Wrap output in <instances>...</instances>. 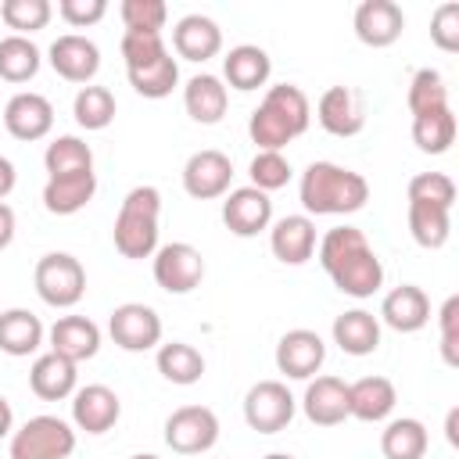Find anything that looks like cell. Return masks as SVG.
Wrapping results in <instances>:
<instances>
[{
    "label": "cell",
    "mask_w": 459,
    "mask_h": 459,
    "mask_svg": "<svg viewBox=\"0 0 459 459\" xmlns=\"http://www.w3.org/2000/svg\"><path fill=\"white\" fill-rule=\"evenodd\" d=\"M57 14L72 25V29H90L108 14V0H61Z\"/></svg>",
    "instance_id": "47"
},
{
    "label": "cell",
    "mask_w": 459,
    "mask_h": 459,
    "mask_svg": "<svg viewBox=\"0 0 459 459\" xmlns=\"http://www.w3.org/2000/svg\"><path fill=\"white\" fill-rule=\"evenodd\" d=\"M312 122V104L301 86L276 82L265 90L262 104L247 118V136L258 151H283L290 140H298Z\"/></svg>",
    "instance_id": "2"
},
{
    "label": "cell",
    "mask_w": 459,
    "mask_h": 459,
    "mask_svg": "<svg viewBox=\"0 0 459 459\" xmlns=\"http://www.w3.org/2000/svg\"><path fill=\"white\" fill-rule=\"evenodd\" d=\"M97 194V172H72V176H47L43 183V208L50 215H75Z\"/></svg>",
    "instance_id": "27"
},
{
    "label": "cell",
    "mask_w": 459,
    "mask_h": 459,
    "mask_svg": "<svg viewBox=\"0 0 459 459\" xmlns=\"http://www.w3.org/2000/svg\"><path fill=\"white\" fill-rule=\"evenodd\" d=\"M47 330L36 312L29 308H7L0 312V351L11 359H29L39 351Z\"/></svg>",
    "instance_id": "30"
},
{
    "label": "cell",
    "mask_w": 459,
    "mask_h": 459,
    "mask_svg": "<svg viewBox=\"0 0 459 459\" xmlns=\"http://www.w3.org/2000/svg\"><path fill=\"white\" fill-rule=\"evenodd\" d=\"M459 409H448V420H445V434H448V445H459Z\"/></svg>",
    "instance_id": "51"
},
{
    "label": "cell",
    "mask_w": 459,
    "mask_h": 459,
    "mask_svg": "<svg viewBox=\"0 0 459 459\" xmlns=\"http://www.w3.org/2000/svg\"><path fill=\"white\" fill-rule=\"evenodd\" d=\"M262 459H294L290 452H269V455H262Z\"/></svg>",
    "instance_id": "52"
},
{
    "label": "cell",
    "mask_w": 459,
    "mask_h": 459,
    "mask_svg": "<svg viewBox=\"0 0 459 459\" xmlns=\"http://www.w3.org/2000/svg\"><path fill=\"white\" fill-rule=\"evenodd\" d=\"M118 18H122L126 32H161L169 7L161 0H122Z\"/></svg>",
    "instance_id": "42"
},
{
    "label": "cell",
    "mask_w": 459,
    "mask_h": 459,
    "mask_svg": "<svg viewBox=\"0 0 459 459\" xmlns=\"http://www.w3.org/2000/svg\"><path fill=\"white\" fill-rule=\"evenodd\" d=\"M183 108H186V115H190L194 122L215 126V122H222V115H226V108H230V90H226V82H222L219 75L197 72V75H190L186 86H183Z\"/></svg>",
    "instance_id": "25"
},
{
    "label": "cell",
    "mask_w": 459,
    "mask_h": 459,
    "mask_svg": "<svg viewBox=\"0 0 459 459\" xmlns=\"http://www.w3.org/2000/svg\"><path fill=\"white\" fill-rule=\"evenodd\" d=\"M126 75H129V86H133L140 97L161 100V97H169V93L176 90V82H179V65H176L172 54H161V57L151 61V65L126 68Z\"/></svg>",
    "instance_id": "36"
},
{
    "label": "cell",
    "mask_w": 459,
    "mask_h": 459,
    "mask_svg": "<svg viewBox=\"0 0 459 459\" xmlns=\"http://www.w3.org/2000/svg\"><path fill=\"white\" fill-rule=\"evenodd\" d=\"M455 129H459L455 126V111L452 108H437V111H427V115L412 118V143L423 154H445L455 143Z\"/></svg>",
    "instance_id": "35"
},
{
    "label": "cell",
    "mask_w": 459,
    "mask_h": 459,
    "mask_svg": "<svg viewBox=\"0 0 459 459\" xmlns=\"http://www.w3.org/2000/svg\"><path fill=\"white\" fill-rule=\"evenodd\" d=\"M319 265L348 298H373L384 287V262L359 226H333L319 240Z\"/></svg>",
    "instance_id": "1"
},
{
    "label": "cell",
    "mask_w": 459,
    "mask_h": 459,
    "mask_svg": "<svg viewBox=\"0 0 459 459\" xmlns=\"http://www.w3.org/2000/svg\"><path fill=\"white\" fill-rule=\"evenodd\" d=\"M430 445L427 427L416 416H398L387 420V427L380 430V452L384 459H423Z\"/></svg>",
    "instance_id": "31"
},
{
    "label": "cell",
    "mask_w": 459,
    "mask_h": 459,
    "mask_svg": "<svg viewBox=\"0 0 459 459\" xmlns=\"http://www.w3.org/2000/svg\"><path fill=\"white\" fill-rule=\"evenodd\" d=\"M219 441V416L208 405H179L165 420V445L179 455H201Z\"/></svg>",
    "instance_id": "9"
},
{
    "label": "cell",
    "mask_w": 459,
    "mask_h": 459,
    "mask_svg": "<svg viewBox=\"0 0 459 459\" xmlns=\"http://www.w3.org/2000/svg\"><path fill=\"white\" fill-rule=\"evenodd\" d=\"M4 129L14 140H43L54 129V104L36 93V90H18L7 104H4Z\"/></svg>",
    "instance_id": "15"
},
{
    "label": "cell",
    "mask_w": 459,
    "mask_h": 459,
    "mask_svg": "<svg viewBox=\"0 0 459 459\" xmlns=\"http://www.w3.org/2000/svg\"><path fill=\"white\" fill-rule=\"evenodd\" d=\"M247 176H251V186H255V190L273 194V190H280V186L290 183L294 169H290V161L283 158V151H258V154L251 158V165H247Z\"/></svg>",
    "instance_id": "41"
},
{
    "label": "cell",
    "mask_w": 459,
    "mask_h": 459,
    "mask_svg": "<svg viewBox=\"0 0 459 459\" xmlns=\"http://www.w3.org/2000/svg\"><path fill=\"white\" fill-rule=\"evenodd\" d=\"M269 247L283 265H305L316 255V222L308 215H283L269 226Z\"/></svg>",
    "instance_id": "23"
},
{
    "label": "cell",
    "mask_w": 459,
    "mask_h": 459,
    "mask_svg": "<svg viewBox=\"0 0 459 459\" xmlns=\"http://www.w3.org/2000/svg\"><path fill=\"white\" fill-rule=\"evenodd\" d=\"M122 416V402L108 384H86L72 394V423L86 434H108Z\"/></svg>",
    "instance_id": "17"
},
{
    "label": "cell",
    "mask_w": 459,
    "mask_h": 459,
    "mask_svg": "<svg viewBox=\"0 0 459 459\" xmlns=\"http://www.w3.org/2000/svg\"><path fill=\"white\" fill-rule=\"evenodd\" d=\"M47 176H72V172H93V151L79 136H54L43 151Z\"/></svg>",
    "instance_id": "38"
},
{
    "label": "cell",
    "mask_w": 459,
    "mask_h": 459,
    "mask_svg": "<svg viewBox=\"0 0 459 459\" xmlns=\"http://www.w3.org/2000/svg\"><path fill=\"white\" fill-rule=\"evenodd\" d=\"M75 384H79V373H75V362L47 351V355H36L32 369H29V387L36 398L43 402H65L75 394Z\"/></svg>",
    "instance_id": "28"
},
{
    "label": "cell",
    "mask_w": 459,
    "mask_h": 459,
    "mask_svg": "<svg viewBox=\"0 0 459 459\" xmlns=\"http://www.w3.org/2000/svg\"><path fill=\"white\" fill-rule=\"evenodd\" d=\"M294 412H298V402H294V394L287 391L283 380H258L244 394V420L258 434H280V430H287L290 420H294Z\"/></svg>",
    "instance_id": "7"
},
{
    "label": "cell",
    "mask_w": 459,
    "mask_h": 459,
    "mask_svg": "<svg viewBox=\"0 0 459 459\" xmlns=\"http://www.w3.org/2000/svg\"><path fill=\"white\" fill-rule=\"evenodd\" d=\"M50 0H4L0 4V18L7 29H14V36H29L50 25Z\"/></svg>",
    "instance_id": "40"
},
{
    "label": "cell",
    "mask_w": 459,
    "mask_h": 459,
    "mask_svg": "<svg viewBox=\"0 0 459 459\" xmlns=\"http://www.w3.org/2000/svg\"><path fill=\"white\" fill-rule=\"evenodd\" d=\"M129 459H158L154 452H136V455H129Z\"/></svg>",
    "instance_id": "53"
},
{
    "label": "cell",
    "mask_w": 459,
    "mask_h": 459,
    "mask_svg": "<svg viewBox=\"0 0 459 459\" xmlns=\"http://www.w3.org/2000/svg\"><path fill=\"white\" fill-rule=\"evenodd\" d=\"M380 319L398 333H416L430 323V298L416 283H398L380 301Z\"/></svg>",
    "instance_id": "19"
},
{
    "label": "cell",
    "mask_w": 459,
    "mask_h": 459,
    "mask_svg": "<svg viewBox=\"0 0 459 459\" xmlns=\"http://www.w3.org/2000/svg\"><path fill=\"white\" fill-rule=\"evenodd\" d=\"M430 39L434 47H441L445 54L459 50V4H437L430 14Z\"/></svg>",
    "instance_id": "45"
},
{
    "label": "cell",
    "mask_w": 459,
    "mask_h": 459,
    "mask_svg": "<svg viewBox=\"0 0 459 459\" xmlns=\"http://www.w3.org/2000/svg\"><path fill=\"white\" fill-rule=\"evenodd\" d=\"M269 75H273V57L258 43H237L222 57V82H226V90L233 86L240 93H251V90L265 86Z\"/></svg>",
    "instance_id": "22"
},
{
    "label": "cell",
    "mask_w": 459,
    "mask_h": 459,
    "mask_svg": "<svg viewBox=\"0 0 459 459\" xmlns=\"http://www.w3.org/2000/svg\"><path fill=\"white\" fill-rule=\"evenodd\" d=\"M409 233L420 247L437 251L452 237V212L437 208V204H427V201H409Z\"/></svg>",
    "instance_id": "33"
},
{
    "label": "cell",
    "mask_w": 459,
    "mask_h": 459,
    "mask_svg": "<svg viewBox=\"0 0 459 459\" xmlns=\"http://www.w3.org/2000/svg\"><path fill=\"white\" fill-rule=\"evenodd\" d=\"M298 197L305 215H351L359 208H366L369 201V183L362 172L337 165V161H312L301 172L298 183Z\"/></svg>",
    "instance_id": "3"
},
{
    "label": "cell",
    "mask_w": 459,
    "mask_h": 459,
    "mask_svg": "<svg viewBox=\"0 0 459 459\" xmlns=\"http://www.w3.org/2000/svg\"><path fill=\"white\" fill-rule=\"evenodd\" d=\"M108 333L122 351H151L161 344V316L143 301H126L111 308Z\"/></svg>",
    "instance_id": "10"
},
{
    "label": "cell",
    "mask_w": 459,
    "mask_h": 459,
    "mask_svg": "<svg viewBox=\"0 0 459 459\" xmlns=\"http://www.w3.org/2000/svg\"><path fill=\"white\" fill-rule=\"evenodd\" d=\"M172 47L183 61H208L222 50V29L208 14H183L172 29Z\"/></svg>",
    "instance_id": "24"
},
{
    "label": "cell",
    "mask_w": 459,
    "mask_h": 459,
    "mask_svg": "<svg viewBox=\"0 0 459 459\" xmlns=\"http://www.w3.org/2000/svg\"><path fill=\"white\" fill-rule=\"evenodd\" d=\"M39 65H43V54L29 36H14L11 32V36L0 39V79L4 82L22 86V82L36 79Z\"/></svg>",
    "instance_id": "34"
},
{
    "label": "cell",
    "mask_w": 459,
    "mask_h": 459,
    "mask_svg": "<svg viewBox=\"0 0 459 459\" xmlns=\"http://www.w3.org/2000/svg\"><path fill=\"white\" fill-rule=\"evenodd\" d=\"M47 61L50 68L65 79V82H79V86H90L93 75L100 72V47L82 36V32H65L50 43L47 50Z\"/></svg>",
    "instance_id": "12"
},
{
    "label": "cell",
    "mask_w": 459,
    "mask_h": 459,
    "mask_svg": "<svg viewBox=\"0 0 459 459\" xmlns=\"http://www.w3.org/2000/svg\"><path fill=\"white\" fill-rule=\"evenodd\" d=\"M351 25L366 47H391L405 32V11L394 0H362Z\"/></svg>",
    "instance_id": "18"
},
{
    "label": "cell",
    "mask_w": 459,
    "mask_h": 459,
    "mask_svg": "<svg viewBox=\"0 0 459 459\" xmlns=\"http://www.w3.org/2000/svg\"><path fill=\"white\" fill-rule=\"evenodd\" d=\"M115 111H118V104H115V93L108 90V86H79V93H75V100H72V115H75V122L82 126V129H90V133H97V129H108L111 122H115Z\"/></svg>",
    "instance_id": "37"
},
{
    "label": "cell",
    "mask_w": 459,
    "mask_h": 459,
    "mask_svg": "<svg viewBox=\"0 0 459 459\" xmlns=\"http://www.w3.org/2000/svg\"><path fill=\"white\" fill-rule=\"evenodd\" d=\"M14 434V409H11V402L0 394V437H11Z\"/></svg>",
    "instance_id": "50"
},
{
    "label": "cell",
    "mask_w": 459,
    "mask_h": 459,
    "mask_svg": "<svg viewBox=\"0 0 459 459\" xmlns=\"http://www.w3.org/2000/svg\"><path fill=\"white\" fill-rule=\"evenodd\" d=\"M32 283L50 308H72L86 294V269L68 251H47L32 269Z\"/></svg>",
    "instance_id": "6"
},
{
    "label": "cell",
    "mask_w": 459,
    "mask_h": 459,
    "mask_svg": "<svg viewBox=\"0 0 459 459\" xmlns=\"http://www.w3.org/2000/svg\"><path fill=\"white\" fill-rule=\"evenodd\" d=\"M437 326H441V359L448 366H459V294L445 298L437 312Z\"/></svg>",
    "instance_id": "46"
},
{
    "label": "cell",
    "mask_w": 459,
    "mask_h": 459,
    "mask_svg": "<svg viewBox=\"0 0 459 459\" xmlns=\"http://www.w3.org/2000/svg\"><path fill=\"white\" fill-rule=\"evenodd\" d=\"M158 373L169 380V384H179V387H190L204 377V355L186 344V341H169V344H158Z\"/></svg>",
    "instance_id": "32"
},
{
    "label": "cell",
    "mask_w": 459,
    "mask_h": 459,
    "mask_svg": "<svg viewBox=\"0 0 459 459\" xmlns=\"http://www.w3.org/2000/svg\"><path fill=\"white\" fill-rule=\"evenodd\" d=\"M158 219H161V190L151 183L133 186L115 215V230H111L115 251L133 262L151 258L158 251Z\"/></svg>",
    "instance_id": "4"
},
{
    "label": "cell",
    "mask_w": 459,
    "mask_h": 459,
    "mask_svg": "<svg viewBox=\"0 0 459 459\" xmlns=\"http://www.w3.org/2000/svg\"><path fill=\"white\" fill-rule=\"evenodd\" d=\"M222 222L233 237H258L262 230L273 226V201L269 194L255 190V186H237L226 194L222 201Z\"/></svg>",
    "instance_id": "16"
},
{
    "label": "cell",
    "mask_w": 459,
    "mask_h": 459,
    "mask_svg": "<svg viewBox=\"0 0 459 459\" xmlns=\"http://www.w3.org/2000/svg\"><path fill=\"white\" fill-rule=\"evenodd\" d=\"M14 230H18V219H14V208L7 201H0V251L11 247L14 240Z\"/></svg>",
    "instance_id": "48"
},
{
    "label": "cell",
    "mask_w": 459,
    "mask_h": 459,
    "mask_svg": "<svg viewBox=\"0 0 459 459\" xmlns=\"http://www.w3.org/2000/svg\"><path fill=\"white\" fill-rule=\"evenodd\" d=\"M75 452V427L61 416H29L11 434V459H68Z\"/></svg>",
    "instance_id": "5"
},
{
    "label": "cell",
    "mask_w": 459,
    "mask_h": 459,
    "mask_svg": "<svg viewBox=\"0 0 459 459\" xmlns=\"http://www.w3.org/2000/svg\"><path fill=\"white\" fill-rule=\"evenodd\" d=\"M161 54H169L161 32H122V57H126V68L151 65V61H158Z\"/></svg>",
    "instance_id": "44"
},
{
    "label": "cell",
    "mask_w": 459,
    "mask_h": 459,
    "mask_svg": "<svg viewBox=\"0 0 459 459\" xmlns=\"http://www.w3.org/2000/svg\"><path fill=\"white\" fill-rule=\"evenodd\" d=\"M230 183H233V161H230V154H222L215 147L194 151L186 158V165H183V190L194 201L226 197L230 194Z\"/></svg>",
    "instance_id": "11"
},
{
    "label": "cell",
    "mask_w": 459,
    "mask_h": 459,
    "mask_svg": "<svg viewBox=\"0 0 459 459\" xmlns=\"http://www.w3.org/2000/svg\"><path fill=\"white\" fill-rule=\"evenodd\" d=\"M326 362V344L316 330H287L280 341H276V369L287 377V380H312Z\"/></svg>",
    "instance_id": "13"
},
{
    "label": "cell",
    "mask_w": 459,
    "mask_h": 459,
    "mask_svg": "<svg viewBox=\"0 0 459 459\" xmlns=\"http://www.w3.org/2000/svg\"><path fill=\"white\" fill-rule=\"evenodd\" d=\"M409 201H427V204H437V208H448L452 212V204H455V183L445 172H416L409 179Z\"/></svg>",
    "instance_id": "43"
},
{
    "label": "cell",
    "mask_w": 459,
    "mask_h": 459,
    "mask_svg": "<svg viewBox=\"0 0 459 459\" xmlns=\"http://www.w3.org/2000/svg\"><path fill=\"white\" fill-rule=\"evenodd\" d=\"M333 344L344 355H373L380 348V319L366 308H348L333 319Z\"/></svg>",
    "instance_id": "29"
},
{
    "label": "cell",
    "mask_w": 459,
    "mask_h": 459,
    "mask_svg": "<svg viewBox=\"0 0 459 459\" xmlns=\"http://www.w3.org/2000/svg\"><path fill=\"white\" fill-rule=\"evenodd\" d=\"M14 183H18V172H14V161L0 154V201H4V197H11V190H14Z\"/></svg>",
    "instance_id": "49"
},
{
    "label": "cell",
    "mask_w": 459,
    "mask_h": 459,
    "mask_svg": "<svg viewBox=\"0 0 459 459\" xmlns=\"http://www.w3.org/2000/svg\"><path fill=\"white\" fill-rule=\"evenodd\" d=\"M151 258H154V283L169 294H190L194 287H201L204 269H208L204 255L186 240L161 244Z\"/></svg>",
    "instance_id": "8"
},
{
    "label": "cell",
    "mask_w": 459,
    "mask_h": 459,
    "mask_svg": "<svg viewBox=\"0 0 459 459\" xmlns=\"http://www.w3.org/2000/svg\"><path fill=\"white\" fill-rule=\"evenodd\" d=\"M405 104L416 115H427V111H437V108H448V86L441 79L437 68H416L412 79H409V93H405Z\"/></svg>",
    "instance_id": "39"
},
{
    "label": "cell",
    "mask_w": 459,
    "mask_h": 459,
    "mask_svg": "<svg viewBox=\"0 0 459 459\" xmlns=\"http://www.w3.org/2000/svg\"><path fill=\"white\" fill-rule=\"evenodd\" d=\"M50 351L68 359V362H86L100 351V326L90 316H61L50 330H47Z\"/></svg>",
    "instance_id": "20"
},
{
    "label": "cell",
    "mask_w": 459,
    "mask_h": 459,
    "mask_svg": "<svg viewBox=\"0 0 459 459\" xmlns=\"http://www.w3.org/2000/svg\"><path fill=\"white\" fill-rule=\"evenodd\" d=\"M301 409L316 427H337L348 420V384L341 377H316L301 394Z\"/></svg>",
    "instance_id": "21"
},
{
    "label": "cell",
    "mask_w": 459,
    "mask_h": 459,
    "mask_svg": "<svg viewBox=\"0 0 459 459\" xmlns=\"http://www.w3.org/2000/svg\"><path fill=\"white\" fill-rule=\"evenodd\" d=\"M316 118L330 136H359L366 126V100L355 86H330L316 100Z\"/></svg>",
    "instance_id": "14"
},
{
    "label": "cell",
    "mask_w": 459,
    "mask_h": 459,
    "mask_svg": "<svg viewBox=\"0 0 459 459\" xmlns=\"http://www.w3.org/2000/svg\"><path fill=\"white\" fill-rule=\"evenodd\" d=\"M398 391L387 377H359L355 384H348V416L362 420V423H380L394 412Z\"/></svg>",
    "instance_id": "26"
}]
</instances>
